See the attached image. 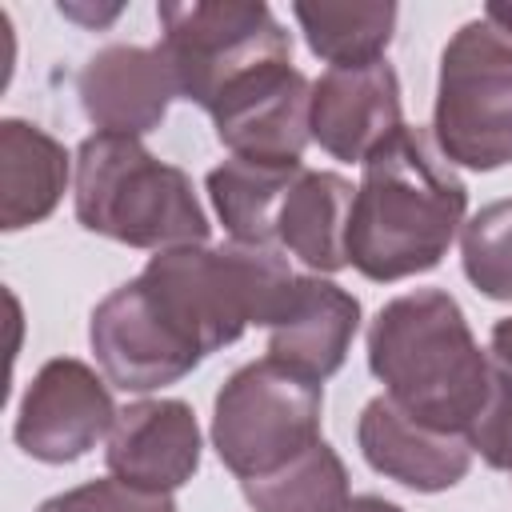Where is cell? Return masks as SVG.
Wrapping results in <instances>:
<instances>
[{
  "mask_svg": "<svg viewBox=\"0 0 512 512\" xmlns=\"http://www.w3.org/2000/svg\"><path fill=\"white\" fill-rule=\"evenodd\" d=\"M356 332H360V300L348 288L324 280L320 272L296 276L280 316L268 324L264 356L312 384H324L344 368Z\"/></svg>",
  "mask_w": 512,
  "mask_h": 512,
  "instance_id": "obj_15",
  "label": "cell"
},
{
  "mask_svg": "<svg viewBox=\"0 0 512 512\" xmlns=\"http://www.w3.org/2000/svg\"><path fill=\"white\" fill-rule=\"evenodd\" d=\"M356 444L372 472L412 488V492H448L472 468V444L464 432H444L412 412H404L392 396H372L356 420Z\"/></svg>",
  "mask_w": 512,
  "mask_h": 512,
  "instance_id": "obj_13",
  "label": "cell"
},
{
  "mask_svg": "<svg viewBox=\"0 0 512 512\" xmlns=\"http://www.w3.org/2000/svg\"><path fill=\"white\" fill-rule=\"evenodd\" d=\"M36 512H180V508L172 492H144L124 484L120 476H100L60 496H48Z\"/></svg>",
  "mask_w": 512,
  "mask_h": 512,
  "instance_id": "obj_22",
  "label": "cell"
},
{
  "mask_svg": "<svg viewBox=\"0 0 512 512\" xmlns=\"http://www.w3.org/2000/svg\"><path fill=\"white\" fill-rule=\"evenodd\" d=\"M340 512H404V508L392 504V500H384V496H352Z\"/></svg>",
  "mask_w": 512,
  "mask_h": 512,
  "instance_id": "obj_25",
  "label": "cell"
},
{
  "mask_svg": "<svg viewBox=\"0 0 512 512\" xmlns=\"http://www.w3.org/2000/svg\"><path fill=\"white\" fill-rule=\"evenodd\" d=\"M464 276L488 300L512 304V196L484 204L460 228Z\"/></svg>",
  "mask_w": 512,
  "mask_h": 512,
  "instance_id": "obj_21",
  "label": "cell"
},
{
  "mask_svg": "<svg viewBox=\"0 0 512 512\" xmlns=\"http://www.w3.org/2000/svg\"><path fill=\"white\" fill-rule=\"evenodd\" d=\"M404 128L400 80L388 60L324 68L312 84V140L344 164H364Z\"/></svg>",
  "mask_w": 512,
  "mask_h": 512,
  "instance_id": "obj_10",
  "label": "cell"
},
{
  "mask_svg": "<svg viewBox=\"0 0 512 512\" xmlns=\"http://www.w3.org/2000/svg\"><path fill=\"white\" fill-rule=\"evenodd\" d=\"M324 388L260 356L236 368L212 404V448L236 480H256L300 452L320 436Z\"/></svg>",
  "mask_w": 512,
  "mask_h": 512,
  "instance_id": "obj_7",
  "label": "cell"
},
{
  "mask_svg": "<svg viewBox=\"0 0 512 512\" xmlns=\"http://www.w3.org/2000/svg\"><path fill=\"white\" fill-rule=\"evenodd\" d=\"M116 416L120 408L112 404V384L84 360L56 356L28 380L12 440L40 464H72L112 436Z\"/></svg>",
  "mask_w": 512,
  "mask_h": 512,
  "instance_id": "obj_9",
  "label": "cell"
},
{
  "mask_svg": "<svg viewBox=\"0 0 512 512\" xmlns=\"http://www.w3.org/2000/svg\"><path fill=\"white\" fill-rule=\"evenodd\" d=\"M484 16H488L492 24H500V28L512 32V4H508V0H492V4L484 8Z\"/></svg>",
  "mask_w": 512,
  "mask_h": 512,
  "instance_id": "obj_26",
  "label": "cell"
},
{
  "mask_svg": "<svg viewBox=\"0 0 512 512\" xmlns=\"http://www.w3.org/2000/svg\"><path fill=\"white\" fill-rule=\"evenodd\" d=\"M488 356H492L500 368H508V372H512V316H504V320H496V324H492Z\"/></svg>",
  "mask_w": 512,
  "mask_h": 512,
  "instance_id": "obj_24",
  "label": "cell"
},
{
  "mask_svg": "<svg viewBox=\"0 0 512 512\" xmlns=\"http://www.w3.org/2000/svg\"><path fill=\"white\" fill-rule=\"evenodd\" d=\"M200 452L204 440L192 404L160 396L120 408L104 444V464L108 476H120L132 488L176 492L196 476Z\"/></svg>",
  "mask_w": 512,
  "mask_h": 512,
  "instance_id": "obj_12",
  "label": "cell"
},
{
  "mask_svg": "<svg viewBox=\"0 0 512 512\" xmlns=\"http://www.w3.org/2000/svg\"><path fill=\"white\" fill-rule=\"evenodd\" d=\"M156 20L180 96L204 112L292 64V36L260 0H164Z\"/></svg>",
  "mask_w": 512,
  "mask_h": 512,
  "instance_id": "obj_5",
  "label": "cell"
},
{
  "mask_svg": "<svg viewBox=\"0 0 512 512\" xmlns=\"http://www.w3.org/2000/svg\"><path fill=\"white\" fill-rule=\"evenodd\" d=\"M84 116L108 136H144L160 128L168 104L180 96L168 56L144 44H108L92 52L76 76Z\"/></svg>",
  "mask_w": 512,
  "mask_h": 512,
  "instance_id": "obj_11",
  "label": "cell"
},
{
  "mask_svg": "<svg viewBox=\"0 0 512 512\" xmlns=\"http://www.w3.org/2000/svg\"><path fill=\"white\" fill-rule=\"evenodd\" d=\"M88 344L104 380L120 392H156L184 380L204 352L156 308L140 276L112 288L88 320Z\"/></svg>",
  "mask_w": 512,
  "mask_h": 512,
  "instance_id": "obj_8",
  "label": "cell"
},
{
  "mask_svg": "<svg viewBox=\"0 0 512 512\" xmlns=\"http://www.w3.org/2000/svg\"><path fill=\"white\" fill-rule=\"evenodd\" d=\"M368 368L404 412L464 436L492 388V356L444 288L392 296L376 312L368 324Z\"/></svg>",
  "mask_w": 512,
  "mask_h": 512,
  "instance_id": "obj_2",
  "label": "cell"
},
{
  "mask_svg": "<svg viewBox=\"0 0 512 512\" xmlns=\"http://www.w3.org/2000/svg\"><path fill=\"white\" fill-rule=\"evenodd\" d=\"M356 188L340 172L304 168L292 184L280 220L276 244L304 260L312 272H340L348 268V220H352Z\"/></svg>",
  "mask_w": 512,
  "mask_h": 512,
  "instance_id": "obj_17",
  "label": "cell"
},
{
  "mask_svg": "<svg viewBox=\"0 0 512 512\" xmlns=\"http://www.w3.org/2000/svg\"><path fill=\"white\" fill-rule=\"evenodd\" d=\"M432 140L472 172L512 164V32L488 16L460 24L440 52Z\"/></svg>",
  "mask_w": 512,
  "mask_h": 512,
  "instance_id": "obj_6",
  "label": "cell"
},
{
  "mask_svg": "<svg viewBox=\"0 0 512 512\" xmlns=\"http://www.w3.org/2000/svg\"><path fill=\"white\" fill-rule=\"evenodd\" d=\"M72 200L80 228L128 248L208 244V212L184 168L156 160L136 136L96 132L76 148Z\"/></svg>",
  "mask_w": 512,
  "mask_h": 512,
  "instance_id": "obj_4",
  "label": "cell"
},
{
  "mask_svg": "<svg viewBox=\"0 0 512 512\" xmlns=\"http://www.w3.org/2000/svg\"><path fill=\"white\" fill-rule=\"evenodd\" d=\"M240 492L252 512H340L352 500L348 468L328 440H316L268 476L240 480Z\"/></svg>",
  "mask_w": 512,
  "mask_h": 512,
  "instance_id": "obj_20",
  "label": "cell"
},
{
  "mask_svg": "<svg viewBox=\"0 0 512 512\" xmlns=\"http://www.w3.org/2000/svg\"><path fill=\"white\" fill-rule=\"evenodd\" d=\"M348 220V264L392 284L432 272L464 228L468 188L424 128L404 124L364 164Z\"/></svg>",
  "mask_w": 512,
  "mask_h": 512,
  "instance_id": "obj_1",
  "label": "cell"
},
{
  "mask_svg": "<svg viewBox=\"0 0 512 512\" xmlns=\"http://www.w3.org/2000/svg\"><path fill=\"white\" fill-rule=\"evenodd\" d=\"M72 172L68 148L28 120H0V228L20 232L56 212Z\"/></svg>",
  "mask_w": 512,
  "mask_h": 512,
  "instance_id": "obj_16",
  "label": "cell"
},
{
  "mask_svg": "<svg viewBox=\"0 0 512 512\" xmlns=\"http://www.w3.org/2000/svg\"><path fill=\"white\" fill-rule=\"evenodd\" d=\"M296 272L272 244H180L140 268L156 308L204 352L236 344L252 324H272Z\"/></svg>",
  "mask_w": 512,
  "mask_h": 512,
  "instance_id": "obj_3",
  "label": "cell"
},
{
  "mask_svg": "<svg viewBox=\"0 0 512 512\" xmlns=\"http://www.w3.org/2000/svg\"><path fill=\"white\" fill-rule=\"evenodd\" d=\"M208 116L232 156L300 160L312 140V84L296 64H284L232 92Z\"/></svg>",
  "mask_w": 512,
  "mask_h": 512,
  "instance_id": "obj_14",
  "label": "cell"
},
{
  "mask_svg": "<svg viewBox=\"0 0 512 512\" xmlns=\"http://www.w3.org/2000/svg\"><path fill=\"white\" fill-rule=\"evenodd\" d=\"M292 16L312 48V56L328 60V68H360L384 60L400 8L388 0L368 4H308L296 0Z\"/></svg>",
  "mask_w": 512,
  "mask_h": 512,
  "instance_id": "obj_19",
  "label": "cell"
},
{
  "mask_svg": "<svg viewBox=\"0 0 512 512\" xmlns=\"http://www.w3.org/2000/svg\"><path fill=\"white\" fill-rule=\"evenodd\" d=\"M468 444L472 452H480L488 468L512 472V372L500 368L496 360H492V388L480 416L468 428Z\"/></svg>",
  "mask_w": 512,
  "mask_h": 512,
  "instance_id": "obj_23",
  "label": "cell"
},
{
  "mask_svg": "<svg viewBox=\"0 0 512 512\" xmlns=\"http://www.w3.org/2000/svg\"><path fill=\"white\" fill-rule=\"evenodd\" d=\"M300 176H304V160L228 156L204 176V188H208L212 208L232 240L276 248V220H280V208Z\"/></svg>",
  "mask_w": 512,
  "mask_h": 512,
  "instance_id": "obj_18",
  "label": "cell"
}]
</instances>
